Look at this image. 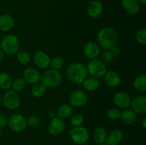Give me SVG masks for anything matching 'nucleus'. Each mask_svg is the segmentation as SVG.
I'll return each mask as SVG.
<instances>
[{
	"mask_svg": "<svg viewBox=\"0 0 146 145\" xmlns=\"http://www.w3.org/2000/svg\"><path fill=\"white\" fill-rule=\"evenodd\" d=\"M97 41L100 47L109 50L118 44L119 36L118 32L112 27H104L97 34Z\"/></svg>",
	"mask_w": 146,
	"mask_h": 145,
	"instance_id": "f257e3e1",
	"label": "nucleus"
},
{
	"mask_svg": "<svg viewBox=\"0 0 146 145\" xmlns=\"http://www.w3.org/2000/svg\"><path fill=\"white\" fill-rule=\"evenodd\" d=\"M67 78L71 82L76 84H82L84 80L88 77L86 66L83 63L74 62L69 64L66 70Z\"/></svg>",
	"mask_w": 146,
	"mask_h": 145,
	"instance_id": "f03ea898",
	"label": "nucleus"
},
{
	"mask_svg": "<svg viewBox=\"0 0 146 145\" xmlns=\"http://www.w3.org/2000/svg\"><path fill=\"white\" fill-rule=\"evenodd\" d=\"M40 81L46 88H56L62 82V75L58 71L48 69L41 75Z\"/></svg>",
	"mask_w": 146,
	"mask_h": 145,
	"instance_id": "7ed1b4c3",
	"label": "nucleus"
},
{
	"mask_svg": "<svg viewBox=\"0 0 146 145\" xmlns=\"http://www.w3.org/2000/svg\"><path fill=\"white\" fill-rule=\"evenodd\" d=\"M0 47L4 53L14 55L20 50L19 40L17 36L14 34H8L1 39Z\"/></svg>",
	"mask_w": 146,
	"mask_h": 145,
	"instance_id": "20e7f679",
	"label": "nucleus"
},
{
	"mask_svg": "<svg viewBox=\"0 0 146 145\" xmlns=\"http://www.w3.org/2000/svg\"><path fill=\"white\" fill-rule=\"evenodd\" d=\"M1 102L7 109L14 110L18 109L21 105V98L18 92L10 89L6 90L2 95Z\"/></svg>",
	"mask_w": 146,
	"mask_h": 145,
	"instance_id": "39448f33",
	"label": "nucleus"
},
{
	"mask_svg": "<svg viewBox=\"0 0 146 145\" xmlns=\"http://www.w3.org/2000/svg\"><path fill=\"white\" fill-rule=\"evenodd\" d=\"M86 69L88 71V74H90L91 76L96 78L98 79L104 78L106 72H107L106 65L105 63L97 58L91 60L88 63Z\"/></svg>",
	"mask_w": 146,
	"mask_h": 145,
	"instance_id": "423d86ee",
	"label": "nucleus"
},
{
	"mask_svg": "<svg viewBox=\"0 0 146 145\" xmlns=\"http://www.w3.org/2000/svg\"><path fill=\"white\" fill-rule=\"evenodd\" d=\"M69 134L73 142L78 145L85 144L89 139V132L88 129L82 125L73 127L69 131Z\"/></svg>",
	"mask_w": 146,
	"mask_h": 145,
	"instance_id": "0eeeda50",
	"label": "nucleus"
},
{
	"mask_svg": "<svg viewBox=\"0 0 146 145\" xmlns=\"http://www.w3.org/2000/svg\"><path fill=\"white\" fill-rule=\"evenodd\" d=\"M8 126L14 132H24L27 127V119L20 114H13L9 118Z\"/></svg>",
	"mask_w": 146,
	"mask_h": 145,
	"instance_id": "6e6552de",
	"label": "nucleus"
},
{
	"mask_svg": "<svg viewBox=\"0 0 146 145\" xmlns=\"http://www.w3.org/2000/svg\"><path fill=\"white\" fill-rule=\"evenodd\" d=\"M70 105L75 107H81L88 102V95L84 91L76 90L70 94L68 97Z\"/></svg>",
	"mask_w": 146,
	"mask_h": 145,
	"instance_id": "1a4fd4ad",
	"label": "nucleus"
},
{
	"mask_svg": "<svg viewBox=\"0 0 146 145\" xmlns=\"http://www.w3.org/2000/svg\"><path fill=\"white\" fill-rule=\"evenodd\" d=\"M66 129V124L64 119L56 117L50 119L48 125V131L52 136H59Z\"/></svg>",
	"mask_w": 146,
	"mask_h": 145,
	"instance_id": "9d476101",
	"label": "nucleus"
},
{
	"mask_svg": "<svg viewBox=\"0 0 146 145\" xmlns=\"http://www.w3.org/2000/svg\"><path fill=\"white\" fill-rule=\"evenodd\" d=\"M33 61L38 68L46 69L50 65L51 58L46 53L42 51H36L33 55Z\"/></svg>",
	"mask_w": 146,
	"mask_h": 145,
	"instance_id": "9b49d317",
	"label": "nucleus"
},
{
	"mask_svg": "<svg viewBox=\"0 0 146 145\" xmlns=\"http://www.w3.org/2000/svg\"><path fill=\"white\" fill-rule=\"evenodd\" d=\"M41 75V73L38 69L33 67H29L26 68L23 72V79L27 83L33 85L40 82Z\"/></svg>",
	"mask_w": 146,
	"mask_h": 145,
	"instance_id": "f8f14e48",
	"label": "nucleus"
},
{
	"mask_svg": "<svg viewBox=\"0 0 146 145\" xmlns=\"http://www.w3.org/2000/svg\"><path fill=\"white\" fill-rule=\"evenodd\" d=\"M131 109L136 115H144L146 113V97L144 95L137 96L131 102Z\"/></svg>",
	"mask_w": 146,
	"mask_h": 145,
	"instance_id": "ddd939ff",
	"label": "nucleus"
},
{
	"mask_svg": "<svg viewBox=\"0 0 146 145\" xmlns=\"http://www.w3.org/2000/svg\"><path fill=\"white\" fill-rule=\"evenodd\" d=\"M131 98L128 93L125 92H118L114 95L113 100L116 107L121 109H128L130 107Z\"/></svg>",
	"mask_w": 146,
	"mask_h": 145,
	"instance_id": "4468645a",
	"label": "nucleus"
},
{
	"mask_svg": "<svg viewBox=\"0 0 146 145\" xmlns=\"http://www.w3.org/2000/svg\"><path fill=\"white\" fill-rule=\"evenodd\" d=\"M84 53L86 58H89L90 60L96 59L99 56L101 53V48L98 44L94 41H88L84 45Z\"/></svg>",
	"mask_w": 146,
	"mask_h": 145,
	"instance_id": "2eb2a0df",
	"label": "nucleus"
},
{
	"mask_svg": "<svg viewBox=\"0 0 146 145\" xmlns=\"http://www.w3.org/2000/svg\"><path fill=\"white\" fill-rule=\"evenodd\" d=\"M87 12L91 18H99L104 12V4L99 0H93L88 4Z\"/></svg>",
	"mask_w": 146,
	"mask_h": 145,
	"instance_id": "dca6fc26",
	"label": "nucleus"
},
{
	"mask_svg": "<svg viewBox=\"0 0 146 145\" xmlns=\"http://www.w3.org/2000/svg\"><path fill=\"white\" fill-rule=\"evenodd\" d=\"M104 80L106 85L111 88H115L119 86L121 78L119 74L115 71H107L104 76Z\"/></svg>",
	"mask_w": 146,
	"mask_h": 145,
	"instance_id": "f3484780",
	"label": "nucleus"
},
{
	"mask_svg": "<svg viewBox=\"0 0 146 145\" xmlns=\"http://www.w3.org/2000/svg\"><path fill=\"white\" fill-rule=\"evenodd\" d=\"M123 139V132L119 129H114L107 134L106 142L108 145H118Z\"/></svg>",
	"mask_w": 146,
	"mask_h": 145,
	"instance_id": "a211bd4d",
	"label": "nucleus"
},
{
	"mask_svg": "<svg viewBox=\"0 0 146 145\" xmlns=\"http://www.w3.org/2000/svg\"><path fill=\"white\" fill-rule=\"evenodd\" d=\"M121 6L125 12L131 15L138 14L140 10V3L138 0H122Z\"/></svg>",
	"mask_w": 146,
	"mask_h": 145,
	"instance_id": "6ab92c4d",
	"label": "nucleus"
},
{
	"mask_svg": "<svg viewBox=\"0 0 146 145\" xmlns=\"http://www.w3.org/2000/svg\"><path fill=\"white\" fill-rule=\"evenodd\" d=\"M14 26V19L11 15L4 14L0 15V31L7 32L12 29Z\"/></svg>",
	"mask_w": 146,
	"mask_h": 145,
	"instance_id": "aec40b11",
	"label": "nucleus"
},
{
	"mask_svg": "<svg viewBox=\"0 0 146 145\" xmlns=\"http://www.w3.org/2000/svg\"><path fill=\"white\" fill-rule=\"evenodd\" d=\"M120 119L125 125H132L136 122L138 119V115H136L132 109H125V110L121 112Z\"/></svg>",
	"mask_w": 146,
	"mask_h": 145,
	"instance_id": "412c9836",
	"label": "nucleus"
},
{
	"mask_svg": "<svg viewBox=\"0 0 146 145\" xmlns=\"http://www.w3.org/2000/svg\"><path fill=\"white\" fill-rule=\"evenodd\" d=\"M82 84L84 89L88 92H95L100 87L99 80L92 76L87 77Z\"/></svg>",
	"mask_w": 146,
	"mask_h": 145,
	"instance_id": "4be33fe9",
	"label": "nucleus"
},
{
	"mask_svg": "<svg viewBox=\"0 0 146 145\" xmlns=\"http://www.w3.org/2000/svg\"><path fill=\"white\" fill-rule=\"evenodd\" d=\"M74 109L70 104H63L58 107L56 111V115L58 117L62 119H69L73 115Z\"/></svg>",
	"mask_w": 146,
	"mask_h": 145,
	"instance_id": "5701e85b",
	"label": "nucleus"
},
{
	"mask_svg": "<svg viewBox=\"0 0 146 145\" xmlns=\"http://www.w3.org/2000/svg\"><path fill=\"white\" fill-rule=\"evenodd\" d=\"M106 129L103 127H98L96 128L93 134V139L96 144L99 145L106 142L107 136Z\"/></svg>",
	"mask_w": 146,
	"mask_h": 145,
	"instance_id": "b1692460",
	"label": "nucleus"
},
{
	"mask_svg": "<svg viewBox=\"0 0 146 145\" xmlns=\"http://www.w3.org/2000/svg\"><path fill=\"white\" fill-rule=\"evenodd\" d=\"M13 80L7 72H0V88L3 90H8L11 88Z\"/></svg>",
	"mask_w": 146,
	"mask_h": 145,
	"instance_id": "393cba45",
	"label": "nucleus"
},
{
	"mask_svg": "<svg viewBox=\"0 0 146 145\" xmlns=\"http://www.w3.org/2000/svg\"><path fill=\"white\" fill-rule=\"evenodd\" d=\"M134 88L137 91L143 92L146 91V75L145 74H141L134 79L133 82Z\"/></svg>",
	"mask_w": 146,
	"mask_h": 145,
	"instance_id": "a878e982",
	"label": "nucleus"
},
{
	"mask_svg": "<svg viewBox=\"0 0 146 145\" xmlns=\"http://www.w3.org/2000/svg\"><path fill=\"white\" fill-rule=\"evenodd\" d=\"M46 88L41 82H38L32 85L31 88V94L34 98H41L44 96Z\"/></svg>",
	"mask_w": 146,
	"mask_h": 145,
	"instance_id": "bb28decb",
	"label": "nucleus"
},
{
	"mask_svg": "<svg viewBox=\"0 0 146 145\" xmlns=\"http://www.w3.org/2000/svg\"><path fill=\"white\" fill-rule=\"evenodd\" d=\"M64 64H65V61H64V58L58 55V56H55L52 59H51L49 66H51V69L58 71L64 66Z\"/></svg>",
	"mask_w": 146,
	"mask_h": 145,
	"instance_id": "cd10ccee",
	"label": "nucleus"
},
{
	"mask_svg": "<svg viewBox=\"0 0 146 145\" xmlns=\"http://www.w3.org/2000/svg\"><path fill=\"white\" fill-rule=\"evenodd\" d=\"M17 60L20 64L26 65L28 64L31 61V55L27 51H19L17 53Z\"/></svg>",
	"mask_w": 146,
	"mask_h": 145,
	"instance_id": "c85d7f7f",
	"label": "nucleus"
},
{
	"mask_svg": "<svg viewBox=\"0 0 146 145\" xmlns=\"http://www.w3.org/2000/svg\"><path fill=\"white\" fill-rule=\"evenodd\" d=\"M26 87V82L23 78H18L13 80L11 85V90L17 92H21L24 90Z\"/></svg>",
	"mask_w": 146,
	"mask_h": 145,
	"instance_id": "c756f323",
	"label": "nucleus"
},
{
	"mask_svg": "<svg viewBox=\"0 0 146 145\" xmlns=\"http://www.w3.org/2000/svg\"><path fill=\"white\" fill-rule=\"evenodd\" d=\"M84 117L81 114L76 113L74 115H71L70 117V124L73 127H79L82 125L84 123Z\"/></svg>",
	"mask_w": 146,
	"mask_h": 145,
	"instance_id": "7c9ffc66",
	"label": "nucleus"
},
{
	"mask_svg": "<svg viewBox=\"0 0 146 145\" xmlns=\"http://www.w3.org/2000/svg\"><path fill=\"white\" fill-rule=\"evenodd\" d=\"M121 111L118 108L115 107H112L110 108L106 112L107 117L109 119L113 121H116L120 119V117H121Z\"/></svg>",
	"mask_w": 146,
	"mask_h": 145,
	"instance_id": "2f4dec72",
	"label": "nucleus"
},
{
	"mask_svg": "<svg viewBox=\"0 0 146 145\" xmlns=\"http://www.w3.org/2000/svg\"><path fill=\"white\" fill-rule=\"evenodd\" d=\"M27 126H29L31 128H37L39 127L40 124H41V119L36 115H31L29 117V118L27 120Z\"/></svg>",
	"mask_w": 146,
	"mask_h": 145,
	"instance_id": "473e14b6",
	"label": "nucleus"
},
{
	"mask_svg": "<svg viewBox=\"0 0 146 145\" xmlns=\"http://www.w3.org/2000/svg\"><path fill=\"white\" fill-rule=\"evenodd\" d=\"M135 39L137 42L142 45H145L146 44V29L141 28L137 31L135 34Z\"/></svg>",
	"mask_w": 146,
	"mask_h": 145,
	"instance_id": "72a5a7b5",
	"label": "nucleus"
},
{
	"mask_svg": "<svg viewBox=\"0 0 146 145\" xmlns=\"http://www.w3.org/2000/svg\"><path fill=\"white\" fill-rule=\"evenodd\" d=\"M114 58L113 57L112 54L111 53L109 50H105L104 52L101 55V61L105 63H108L112 62Z\"/></svg>",
	"mask_w": 146,
	"mask_h": 145,
	"instance_id": "f704fd0d",
	"label": "nucleus"
},
{
	"mask_svg": "<svg viewBox=\"0 0 146 145\" xmlns=\"http://www.w3.org/2000/svg\"><path fill=\"white\" fill-rule=\"evenodd\" d=\"M9 117L4 113L0 112V128H4L8 126Z\"/></svg>",
	"mask_w": 146,
	"mask_h": 145,
	"instance_id": "c9c22d12",
	"label": "nucleus"
},
{
	"mask_svg": "<svg viewBox=\"0 0 146 145\" xmlns=\"http://www.w3.org/2000/svg\"><path fill=\"white\" fill-rule=\"evenodd\" d=\"M109 51L110 52H111V53L112 54L113 57L114 58H118V57H120V55H121V48H120L118 46H117V45H115V46L112 47L111 48H110Z\"/></svg>",
	"mask_w": 146,
	"mask_h": 145,
	"instance_id": "e433bc0d",
	"label": "nucleus"
},
{
	"mask_svg": "<svg viewBox=\"0 0 146 145\" xmlns=\"http://www.w3.org/2000/svg\"><path fill=\"white\" fill-rule=\"evenodd\" d=\"M46 115L48 117V118H49L50 119H53V118L56 117V112L55 110H54V109H50V110H48L47 112Z\"/></svg>",
	"mask_w": 146,
	"mask_h": 145,
	"instance_id": "4c0bfd02",
	"label": "nucleus"
},
{
	"mask_svg": "<svg viewBox=\"0 0 146 145\" xmlns=\"http://www.w3.org/2000/svg\"><path fill=\"white\" fill-rule=\"evenodd\" d=\"M4 52H3L2 50H1V47H0V65H1V64L2 63L3 61H4Z\"/></svg>",
	"mask_w": 146,
	"mask_h": 145,
	"instance_id": "58836bf2",
	"label": "nucleus"
},
{
	"mask_svg": "<svg viewBox=\"0 0 146 145\" xmlns=\"http://www.w3.org/2000/svg\"><path fill=\"white\" fill-rule=\"evenodd\" d=\"M142 126L145 129V128H146V117H145L143 118V120H142Z\"/></svg>",
	"mask_w": 146,
	"mask_h": 145,
	"instance_id": "ea45409f",
	"label": "nucleus"
},
{
	"mask_svg": "<svg viewBox=\"0 0 146 145\" xmlns=\"http://www.w3.org/2000/svg\"><path fill=\"white\" fill-rule=\"evenodd\" d=\"M139 1L140 4H145L146 3V0H138Z\"/></svg>",
	"mask_w": 146,
	"mask_h": 145,
	"instance_id": "a19ab883",
	"label": "nucleus"
},
{
	"mask_svg": "<svg viewBox=\"0 0 146 145\" xmlns=\"http://www.w3.org/2000/svg\"><path fill=\"white\" fill-rule=\"evenodd\" d=\"M99 145H108V144L106 143V142H104V143L101 144H99Z\"/></svg>",
	"mask_w": 146,
	"mask_h": 145,
	"instance_id": "79ce46f5",
	"label": "nucleus"
},
{
	"mask_svg": "<svg viewBox=\"0 0 146 145\" xmlns=\"http://www.w3.org/2000/svg\"><path fill=\"white\" fill-rule=\"evenodd\" d=\"M1 135H2V131H1V129L0 128V136H1Z\"/></svg>",
	"mask_w": 146,
	"mask_h": 145,
	"instance_id": "37998d69",
	"label": "nucleus"
},
{
	"mask_svg": "<svg viewBox=\"0 0 146 145\" xmlns=\"http://www.w3.org/2000/svg\"><path fill=\"white\" fill-rule=\"evenodd\" d=\"M1 98H2V95H1V93H0V102H1Z\"/></svg>",
	"mask_w": 146,
	"mask_h": 145,
	"instance_id": "c03bdc74",
	"label": "nucleus"
}]
</instances>
